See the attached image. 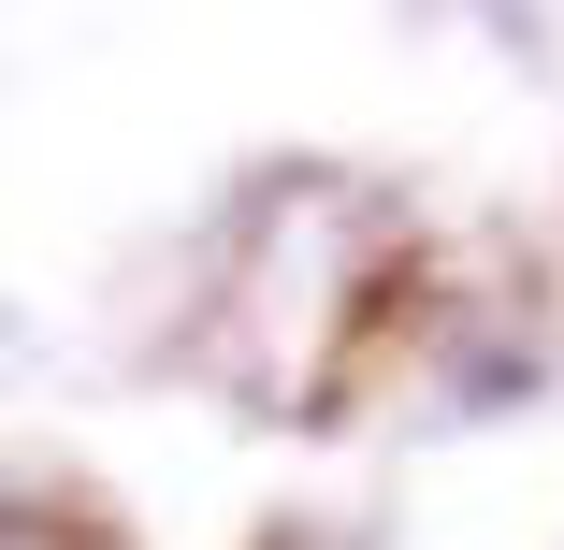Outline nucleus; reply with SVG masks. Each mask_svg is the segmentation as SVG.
I'll list each match as a JSON object with an SVG mask.
<instances>
[{
	"label": "nucleus",
	"instance_id": "nucleus-1",
	"mask_svg": "<svg viewBox=\"0 0 564 550\" xmlns=\"http://www.w3.org/2000/svg\"><path fill=\"white\" fill-rule=\"evenodd\" d=\"M0 550H73V536H58L44 507H15V493H0Z\"/></svg>",
	"mask_w": 564,
	"mask_h": 550
}]
</instances>
